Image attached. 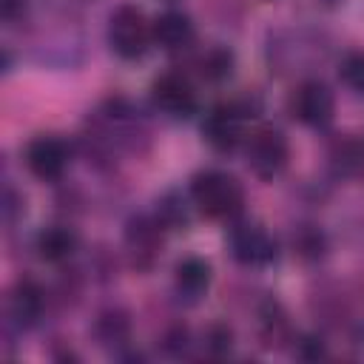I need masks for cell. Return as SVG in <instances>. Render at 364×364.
Here are the masks:
<instances>
[{"instance_id": "cell-5", "label": "cell", "mask_w": 364, "mask_h": 364, "mask_svg": "<svg viewBox=\"0 0 364 364\" xmlns=\"http://www.w3.org/2000/svg\"><path fill=\"white\" fill-rule=\"evenodd\" d=\"M165 236H168V230L162 228V222L156 219L154 210L131 213L122 225V253H125L128 267L142 276L151 273L162 259Z\"/></svg>"}, {"instance_id": "cell-29", "label": "cell", "mask_w": 364, "mask_h": 364, "mask_svg": "<svg viewBox=\"0 0 364 364\" xmlns=\"http://www.w3.org/2000/svg\"><path fill=\"white\" fill-rule=\"evenodd\" d=\"M341 0H324V6H338Z\"/></svg>"}, {"instance_id": "cell-3", "label": "cell", "mask_w": 364, "mask_h": 364, "mask_svg": "<svg viewBox=\"0 0 364 364\" xmlns=\"http://www.w3.org/2000/svg\"><path fill=\"white\" fill-rule=\"evenodd\" d=\"M253 117H259V102L250 97L216 102L202 117V125H199L202 142L219 156H233L236 151H242L247 136V122Z\"/></svg>"}, {"instance_id": "cell-26", "label": "cell", "mask_w": 364, "mask_h": 364, "mask_svg": "<svg viewBox=\"0 0 364 364\" xmlns=\"http://www.w3.org/2000/svg\"><path fill=\"white\" fill-rule=\"evenodd\" d=\"M0 17H3V26L17 28L31 20V6L28 0H0Z\"/></svg>"}, {"instance_id": "cell-13", "label": "cell", "mask_w": 364, "mask_h": 364, "mask_svg": "<svg viewBox=\"0 0 364 364\" xmlns=\"http://www.w3.org/2000/svg\"><path fill=\"white\" fill-rule=\"evenodd\" d=\"M91 338H94L97 347L108 350L111 358H114L119 350L134 344V318H131V313L122 304L102 307L91 321Z\"/></svg>"}, {"instance_id": "cell-20", "label": "cell", "mask_w": 364, "mask_h": 364, "mask_svg": "<svg viewBox=\"0 0 364 364\" xmlns=\"http://www.w3.org/2000/svg\"><path fill=\"white\" fill-rule=\"evenodd\" d=\"M290 250L296 259H301L304 264H318L327 259L330 253V239L324 233L321 225L313 222H299L290 230Z\"/></svg>"}, {"instance_id": "cell-7", "label": "cell", "mask_w": 364, "mask_h": 364, "mask_svg": "<svg viewBox=\"0 0 364 364\" xmlns=\"http://www.w3.org/2000/svg\"><path fill=\"white\" fill-rule=\"evenodd\" d=\"M74 154H77V145L71 139H65L63 134H54V131H43V134H34L23 145L20 159L37 182L57 185L65 179Z\"/></svg>"}, {"instance_id": "cell-28", "label": "cell", "mask_w": 364, "mask_h": 364, "mask_svg": "<svg viewBox=\"0 0 364 364\" xmlns=\"http://www.w3.org/2000/svg\"><path fill=\"white\" fill-rule=\"evenodd\" d=\"M14 71V57H11V46H3V74Z\"/></svg>"}, {"instance_id": "cell-21", "label": "cell", "mask_w": 364, "mask_h": 364, "mask_svg": "<svg viewBox=\"0 0 364 364\" xmlns=\"http://www.w3.org/2000/svg\"><path fill=\"white\" fill-rule=\"evenodd\" d=\"M233 341H236V336L228 321H210L202 330V336L196 338L205 358H228L233 353Z\"/></svg>"}, {"instance_id": "cell-25", "label": "cell", "mask_w": 364, "mask_h": 364, "mask_svg": "<svg viewBox=\"0 0 364 364\" xmlns=\"http://www.w3.org/2000/svg\"><path fill=\"white\" fill-rule=\"evenodd\" d=\"M290 353L299 361H318V358H327V341L318 333H299L290 344Z\"/></svg>"}, {"instance_id": "cell-22", "label": "cell", "mask_w": 364, "mask_h": 364, "mask_svg": "<svg viewBox=\"0 0 364 364\" xmlns=\"http://www.w3.org/2000/svg\"><path fill=\"white\" fill-rule=\"evenodd\" d=\"M193 347H196V338H193L191 327L182 324V321L168 324L159 336V350H162L165 358H188Z\"/></svg>"}, {"instance_id": "cell-19", "label": "cell", "mask_w": 364, "mask_h": 364, "mask_svg": "<svg viewBox=\"0 0 364 364\" xmlns=\"http://www.w3.org/2000/svg\"><path fill=\"white\" fill-rule=\"evenodd\" d=\"M327 165L336 179H355L364 173V142L353 134H341L327 148Z\"/></svg>"}, {"instance_id": "cell-11", "label": "cell", "mask_w": 364, "mask_h": 364, "mask_svg": "<svg viewBox=\"0 0 364 364\" xmlns=\"http://www.w3.org/2000/svg\"><path fill=\"white\" fill-rule=\"evenodd\" d=\"M287 114L310 131H324L336 119V94L327 82L316 77L301 80L287 94Z\"/></svg>"}, {"instance_id": "cell-18", "label": "cell", "mask_w": 364, "mask_h": 364, "mask_svg": "<svg viewBox=\"0 0 364 364\" xmlns=\"http://www.w3.org/2000/svg\"><path fill=\"white\" fill-rule=\"evenodd\" d=\"M151 210L156 213V219L162 222V228L168 233H185L193 225V210L196 208H193L188 191L182 193L179 188H168V191H162L154 199V208Z\"/></svg>"}, {"instance_id": "cell-15", "label": "cell", "mask_w": 364, "mask_h": 364, "mask_svg": "<svg viewBox=\"0 0 364 364\" xmlns=\"http://www.w3.org/2000/svg\"><path fill=\"white\" fill-rule=\"evenodd\" d=\"M34 253L40 262L46 264H54V267H63L68 264L77 250H80V230L68 222H54V225H46L34 233V242H31Z\"/></svg>"}, {"instance_id": "cell-2", "label": "cell", "mask_w": 364, "mask_h": 364, "mask_svg": "<svg viewBox=\"0 0 364 364\" xmlns=\"http://www.w3.org/2000/svg\"><path fill=\"white\" fill-rule=\"evenodd\" d=\"M188 196L199 216L213 222H233L245 213L247 196L242 182L219 168H202L188 179Z\"/></svg>"}, {"instance_id": "cell-16", "label": "cell", "mask_w": 364, "mask_h": 364, "mask_svg": "<svg viewBox=\"0 0 364 364\" xmlns=\"http://www.w3.org/2000/svg\"><path fill=\"white\" fill-rule=\"evenodd\" d=\"M256 336L262 341V347L267 350H284L293 344L296 333L290 324V316L284 310V304L273 296L262 299L256 307Z\"/></svg>"}, {"instance_id": "cell-10", "label": "cell", "mask_w": 364, "mask_h": 364, "mask_svg": "<svg viewBox=\"0 0 364 364\" xmlns=\"http://www.w3.org/2000/svg\"><path fill=\"white\" fill-rule=\"evenodd\" d=\"M148 97L154 111H159L168 119H191L199 114V91L188 71L171 68L151 80Z\"/></svg>"}, {"instance_id": "cell-14", "label": "cell", "mask_w": 364, "mask_h": 364, "mask_svg": "<svg viewBox=\"0 0 364 364\" xmlns=\"http://www.w3.org/2000/svg\"><path fill=\"white\" fill-rule=\"evenodd\" d=\"M173 296L182 304H199L213 284V264L205 256L188 253L173 264Z\"/></svg>"}, {"instance_id": "cell-1", "label": "cell", "mask_w": 364, "mask_h": 364, "mask_svg": "<svg viewBox=\"0 0 364 364\" xmlns=\"http://www.w3.org/2000/svg\"><path fill=\"white\" fill-rule=\"evenodd\" d=\"M151 145V125L139 105L122 94H111L88 111L77 154H82L97 173H111L119 156H145Z\"/></svg>"}, {"instance_id": "cell-23", "label": "cell", "mask_w": 364, "mask_h": 364, "mask_svg": "<svg viewBox=\"0 0 364 364\" xmlns=\"http://www.w3.org/2000/svg\"><path fill=\"white\" fill-rule=\"evenodd\" d=\"M336 74L347 91H353L355 97H364V48H347L338 57Z\"/></svg>"}, {"instance_id": "cell-9", "label": "cell", "mask_w": 364, "mask_h": 364, "mask_svg": "<svg viewBox=\"0 0 364 364\" xmlns=\"http://www.w3.org/2000/svg\"><path fill=\"white\" fill-rule=\"evenodd\" d=\"M48 310H51L48 287L43 282H37L34 276H17L6 293L3 327H11L23 336V333L40 327Z\"/></svg>"}, {"instance_id": "cell-24", "label": "cell", "mask_w": 364, "mask_h": 364, "mask_svg": "<svg viewBox=\"0 0 364 364\" xmlns=\"http://www.w3.org/2000/svg\"><path fill=\"white\" fill-rule=\"evenodd\" d=\"M0 210H3L6 230H14L23 222V216H26V196H23V191L11 179L3 182V205H0Z\"/></svg>"}, {"instance_id": "cell-12", "label": "cell", "mask_w": 364, "mask_h": 364, "mask_svg": "<svg viewBox=\"0 0 364 364\" xmlns=\"http://www.w3.org/2000/svg\"><path fill=\"white\" fill-rule=\"evenodd\" d=\"M154 46L168 54H188L196 46V23L182 9H165L151 20Z\"/></svg>"}, {"instance_id": "cell-4", "label": "cell", "mask_w": 364, "mask_h": 364, "mask_svg": "<svg viewBox=\"0 0 364 364\" xmlns=\"http://www.w3.org/2000/svg\"><path fill=\"white\" fill-rule=\"evenodd\" d=\"M105 40H108L111 54H117L122 63H139L154 46L151 20L142 11V6L128 3V0L117 3L108 14Z\"/></svg>"}, {"instance_id": "cell-17", "label": "cell", "mask_w": 364, "mask_h": 364, "mask_svg": "<svg viewBox=\"0 0 364 364\" xmlns=\"http://www.w3.org/2000/svg\"><path fill=\"white\" fill-rule=\"evenodd\" d=\"M191 68L193 74L208 82V85H222L233 77L236 71V54L230 46H222V43H210L205 46L202 51H196L191 57Z\"/></svg>"}, {"instance_id": "cell-6", "label": "cell", "mask_w": 364, "mask_h": 364, "mask_svg": "<svg viewBox=\"0 0 364 364\" xmlns=\"http://www.w3.org/2000/svg\"><path fill=\"white\" fill-rule=\"evenodd\" d=\"M242 154H245V165L250 168V173L256 179L273 182L290 165V139L282 128L262 122V125L247 131Z\"/></svg>"}, {"instance_id": "cell-8", "label": "cell", "mask_w": 364, "mask_h": 364, "mask_svg": "<svg viewBox=\"0 0 364 364\" xmlns=\"http://www.w3.org/2000/svg\"><path fill=\"white\" fill-rule=\"evenodd\" d=\"M228 253L236 264L247 270H262L279 262V242L276 236L256 219H233L228 222V236H225Z\"/></svg>"}, {"instance_id": "cell-27", "label": "cell", "mask_w": 364, "mask_h": 364, "mask_svg": "<svg viewBox=\"0 0 364 364\" xmlns=\"http://www.w3.org/2000/svg\"><path fill=\"white\" fill-rule=\"evenodd\" d=\"M51 358H57V361H80V353H74L71 347H63V350H51Z\"/></svg>"}]
</instances>
